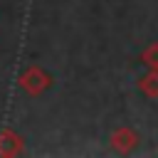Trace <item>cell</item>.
Here are the masks:
<instances>
[{"label": "cell", "mask_w": 158, "mask_h": 158, "mask_svg": "<svg viewBox=\"0 0 158 158\" xmlns=\"http://www.w3.org/2000/svg\"><path fill=\"white\" fill-rule=\"evenodd\" d=\"M136 143H138V133L128 126H121L111 133V148L116 153H131L136 148Z\"/></svg>", "instance_id": "cell-3"}, {"label": "cell", "mask_w": 158, "mask_h": 158, "mask_svg": "<svg viewBox=\"0 0 158 158\" xmlns=\"http://www.w3.org/2000/svg\"><path fill=\"white\" fill-rule=\"evenodd\" d=\"M138 89L148 99H158V69H148V74L138 79Z\"/></svg>", "instance_id": "cell-4"}, {"label": "cell", "mask_w": 158, "mask_h": 158, "mask_svg": "<svg viewBox=\"0 0 158 158\" xmlns=\"http://www.w3.org/2000/svg\"><path fill=\"white\" fill-rule=\"evenodd\" d=\"M22 151H25V138L15 133L12 128H2L0 131V158H15Z\"/></svg>", "instance_id": "cell-2"}, {"label": "cell", "mask_w": 158, "mask_h": 158, "mask_svg": "<svg viewBox=\"0 0 158 158\" xmlns=\"http://www.w3.org/2000/svg\"><path fill=\"white\" fill-rule=\"evenodd\" d=\"M20 89H25L30 96H40L42 91H47L49 86H52V77L42 69V67H37V64H30L22 74H20Z\"/></svg>", "instance_id": "cell-1"}, {"label": "cell", "mask_w": 158, "mask_h": 158, "mask_svg": "<svg viewBox=\"0 0 158 158\" xmlns=\"http://www.w3.org/2000/svg\"><path fill=\"white\" fill-rule=\"evenodd\" d=\"M141 62L148 69H158V42H151L143 52H141Z\"/></svg>", "instance_id": "cell-5"}]
</instances>
